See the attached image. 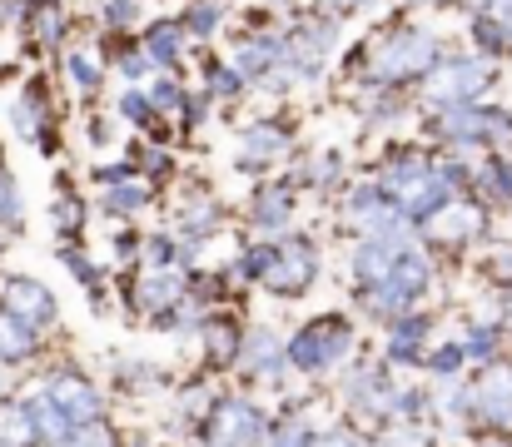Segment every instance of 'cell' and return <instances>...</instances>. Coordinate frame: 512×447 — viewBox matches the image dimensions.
Returning a JSON list of instances; mask_svg holds the SVG:
<instances>
[{
	"label": "cell",
	"instance_id": "d590c367",
	"mask_svg": "<svg viewBox=\"0 0 512 447\" xmlns=\"http://www.w3.org/2000/svg\"><path fill=\"white\" fill-rule=\"evenodd\" d=\"M403 115V100L393 95V90H373L368 100H363V120L368 125H393Z\"/></svg>",
	"mask_w": 512,
	"mask_h": 447
},
{
	"label": "cell",
	"instance_id": "f5cc1de1",
	"mask_svg": "<svg viewBox=\"0 0 512 447\" xmlns=\"http://www.w3.org/2000/svg\"><path fill=\"white\" fill-rule=\"evenodd\" d=\"M468 5H473V10H488V5H493V0H468Z\"/></svg>",
	"mask_w": 512,
	"mask_h": 447
},
{
	"label": "cell",
	"instance_id": "cb8c5ba5",
	"mask_svg": "<svg viewBox=\"0 0 512 447\" xmlns=\"http://www.w3.org/2000/svg\"><path fill=\"white\" fill-rule=\"evenodd\" d=\"M358 308L378 323H393L403 313H413V298L403 294L398 284H373V289H358Z\"/></svg>",
	"mask_w": 512,
	"mask_h": 447
},
{
	"label": "cell",
	"instance_id": "836d02e7",
	"mask_svg": "<svg viewBox=\"0 0 512 447\" xmlns=\"http://www.w3.org/2000/svg\"><path fill=\"white\" fill-rule=\"evenodd\" d=\"M65 75H70V85H75L80 95H95V90H100V80H105V70H100V65H95V55H85V50H70Z\"/></svg>",
	"mask_w": 512,
	"mask_h": 447
},
{
	"label": "cell",
	"instance_id": "ee69618b",
	"mask_svg": "<svg viewBox=\"0 0 512 447\" xmlns=\"http://www.w3.org/2000/svg\"><path fill=\"white\" fill-rule=\"evenodd\" d=\"M115 65H120V75H125V80H140V75L150 70L145 50H120V55H115Z\"/></svg>",
	"mask_w": 512,
	"mask_h": 447
},
{
	"label": "cell",
	"instance_id": "816d5d0a",
	"mask_svg": "<svg viewBox=\"0 0 512 447\" xmlns=\"http://www.w3.org/2000/svg\"><path fill=\"white\" fill-rule=\"evenodd\" d=\"M478 447H512L508 438H488V443H478Z\"/></svg>",
	"mask_w": 512,
	"mask_h": 447
},
{
	"label": "cell",
	"instance_id": "603a6c76",
	"mask_svg": "<svg viewBox=\"0 0 512 447\" xmlns=\"http://www.w3.org/2000/svg\"><path fill=\"white\" fill-rule=\"evenodd\" d=\"M40 353V333L30 328V323H20V318H10L5 308H0V363H30Z\"/></svg>",
	"mask_w": 512,
	"mask_h": 447
},
{
	"label": "cell",
	"instance_id": "52a82bcc",
	"mask_svg": "<svg viewBox=\"0 0 512 447\" xmlns=\"http://www.w3.org/2000/svg\"><path fill=\"white\" fill-rule=\"evenodd\" d=\"M45 393L55 398V408L70 418V428L80 433V428H100L105 423V393H100V383H90L85 373H55L50 383H45Z\"/></svg>",
	"mask_w": 512,
	"mask_h": 447
},
{
	"label": "cell",
	"instance_id": "e0dca14e",
	"mask_svg": "<svg viewBox=\"0 0 512 447\" xmlns=\"http://www.w3.org/2000/svg\"><path fill=\"white\" fill-rule=\"evenodd\" d=\"M393 259H398V249H388L378 239H358L353 254H348V274H353L358 289H373V284H388L393 279Z\"/></svg>",
	"mask_w": 512,
	"mask_h": 447
},
{
	"label": "cell",
	"instance_id": "4fadbf2b",
	"mask_svg": "<svg viewBox=\"0 0 512 447\" xmlns=\"http://www.w3.org/2000/svg\"><path fill=\"white\" fill-rule=\"evenodd\" d=\"M428 313H403L388 323V343H383V368H418L423 363V343H428Z\"/></svg>",
	"mask_w": 512,
	"mask_h": 447
},
{
	"label": "cell",
	"instance_id": "83f0119b",
	"mask_svg": "<svg viewBox=\"0 0 512 447\" xmlns=\"http://www.w3.org/2000/svg\"><path fill=\"white\" fill-rule=\"evenodd\" d=\"M428 378H438V383H458V373L468 368V358H463V348H458V338H448V343H438V348H423V363H418Z\"/></svg>",
	"mask_w": 512,
	"mask_h": 447
},
{
	"label": "cell",
	"instance_id": "7c38bea8",
	"mask_svg": "<svg viewBox=\"0 0 512 447\" xmlns=\"http://www.w3.org/2000/svg\"><path fill=\"white\" fill-rule=\"evenodd\" d=\"M0 298H5V313H10V318H20V323H30L35 333H40V328H50V323H55V313H60V308H55V294H50L40 279H25V274L5 279V294Z\"/></svg>",
	"mask_w": 512,
	"mask_h": 447
},
{
	"label": "cell",
	"instance_id": "7a4b0ae2",
	"mask_svg": "<svg viewBox=\"0 0 512 447\" xmlns=\"http://www.w3.org/2000/svg\"><path fill=\"white\" fill-rule=\"evenodd\" d=\"M353 343H358V333H353L348 313H314L309 323H299L284 338V358L299 378H324V373H339L353 358Z\"/></svg>",
	"mask_w": 512,
	"mask_h": 447
},
{
	"label": "cell",
	"instance_id": "f546056e",
	"mask_svg": "<svg viewBox=\"0 0 512 447\" xmlns=\"http://www.w3.org/2000/svg\"><path fill=\"white\" fill-rule=\"evenodd\" d=\"M473 40H478V55H483L488 65L512 50V30L498 20V15H478V20H473Z\"/></svg>",
	"mask_w": 512,
	"mask_h": 447
},
{
	"label": "cell",
	"instance_id": "7402d4cb",
	"mask_svg": "<svg viewBox=\"0 0 512 447\" xmlns=\"http://www.w3.org/2000/svg\"><path fill=\"white\" fill-rule=\"evenodd\" d=\"M219 219H224L219 199H209V194H189L184 209H179V234H184L189 244H199V239H209V234L219 229Z\"/></svg>",
	"mask_w": 512,
	"mask_h": 447
},
{
	"label": "cell",
	"instance_id": "681fc988",
	"mask_svg": "<svg viewBox=\"0 0 512 447\" xmlns=\"http://www.w3.org/2000/svg\"><path fill=\"white\" fill-rule=\"evenodd\" d=\"M329 5H334V10H339V15H353V10H368V5H373V0H329Z\"/></svg>",
	"mask_w": 512,
	"mask_h": 447
},
{
	"label": "cell",
	"instance_id": "3957f363",
	"mask_svg": "<svg viewBox=\"0 0 512 447\" xmlns=\"http://www.w3.org/2000/svg\"><path fill=\"white\" fill-rule=\"evenodd\" d=\"M493 85V65L483 55H453V60H438L428 75H423V105L438 115V110H458V105H478V95Z\"/></svg>",
	"mask_w": 512,
	"mask_h": 447
},
{
	"label": "cell",
	"instance_id": "2e32d148",
	"mask_svg": "<svg viewBox=\"0 0 512 447\" xmlns=\"http://www.w3.org/2000/svg\"><path fill=\"white\" fill-rule=\"evenodd\" d=\"M503 343H508V328H503V318H473V323L458 333V348H463V358H468V363H478V368H493V363H503Z\"/></svg>",
	"mask_w": 512,
	"mask_h": 447
},
{
	"label": "cell",
	"instance_id": "d4e9b609",
	"mask_svg": "<svg viewBox=\"0 0 512 447\" xmlns=\"http://www.w3.org/2000/svg\"><path fill=\"white\" fill-rule=\"evenodd\" d=\"M473 184L488 204H512V159L508 154H493L483 169H473Z\"/></svg>",
	"mask_w": 512,
	"mask_h": 447
},
{
	"label": "cell",
	"instance_id": "6da1fadb",
	"mask_svg": "<svg viewBox=\"0 0 512 447\" xmlns=\"http://www.w3.org/2000/svg\"><path fill=\"white\" fill-rule=\"evenodd\" d=\"M358 50H363L368 80H373L378 90H393V85H403V80H418V75H428V70L443 60L438 35H433V30H423V25L378 30V35H368Z\"/></svg>",
	"mask_w": 512,
	"mask_h": 447
},
{
	"label": "cell",
	"instance_id": "ba28073f",
	"mask_svg": "<svg viewBox=\"0 0 512 447\" xmlns=\"http://www.w3.org/2000/svg\"><path fill=\"white\" fill-rule=\"evenodd\" d=\"M473 393V423L493 428L498 438L512 433V368L508 363H493L478 373V383H468Z\"/></svg>",
	"mask_w": 512,
	"mask_h": 447
},
{
	"label": "cell",
	"instance_id": "db71d44e",
	"mask_svg": "<svg viewBox=\"0 0 512 447\" xmlns=\"http://www.w3.org/2000/svg\"><path fill=\"white\" fill-rule=\"evenodd\" d=\"M408 5H443V0H408Z\"/></svg>",
	"mask_w": 512,
	"mask_h": 447
},
{
	"label": "cell",
	"instance_id": "c3c4849f",
	"mask_svg": "<svg viewBox=\"0 0 512 447\" xmlns=\"http://www.w3.org/2000/svg\"><path fill=\"white\" fill-rule=\"evenodd\" d=\"M493 279L512 284V249H498V254H493Z\"/></svg>",
	"mask_w": 512,
	"mask_h": 447
},
{
	"label": "cell",
	"instance_id": "d6a6232c",
	"mask_svg": "<svg viewBox=\"0 0 512 447\" xmlns=\"http://www.w3.org/2000/svg\"><path fill=\"white\" fill-rule=\"evenodd\" d=\"M219 20H224V10H219V0H194L189 10H184V35H194V40H209L214 30H219Z\"/></svg>",
	"mask_w": 512,
	"mask_h": 447
},
{
	"label": "cell",
	"instance_id": "484cf974",
	"mask_svg": "<svg viewBox=\"0 0 512 447\" xmlns=\"http://www.w3.org/2000/svg\"><path fill=\"white\" fill-rule=\"evenodd\" d=\"M0 447H40L35 443V423L25 413V398L0 403Z\"/></svg>",
	"mask_w": 512,
	"mask_h": 447
},
{
	"label": "cell",
	"instance_id": "d6986e66",
	"mask_svg": "<svg viewBox=\"0 0 512 447\" xmlns=\"http://www.w3.org/2000/svg\"><path fill=\"white\" fill-rule=\"evenodd\" d=\"M184 40H189V35H184L179 20H150V25H145V40H140L150 70H174L179 55H184Z\"/></svg>",
	"mask_w": 512,
	"mask_h": 447
},
{
	"label": "cell",
	"instance_id": "4316f807",
	"mask_svg": "<svg viewBox=\"0 0 512 447\" xmlns=\"http://www.w3.org/2000/svg\"><path fill=\"white\" fill-rule=\"evenodd\" d=\"M150 204V179H125V184H105V214L130 219Z\"/></svg>",
	"mask_w": 512,
	"mask_h": 447
},
{
	"label": "cell",
	"instance_id": "ffe728a7",
	"mask_svg": "<svg viewBox=\"0 0 512 447\" xmlns=\"http://www.w3.org/2000/svg\"><path fill=\"white\" fill-rule=\"evenodd\" d=\"M25 413H30V423H35V443H40V447H65L70 438H75L70 418L55 408V398H50L45 388L25 398Z\"/></svg>",
	"mask_w": 512,
	"mask_h": 447
},
{
	"label": "cell",
	"instance_id": "bcb514c9",
	"mask_svg": "<svg viewBox=\"0 0 512 447\" xmlns=\"http://www.w3.org/2000/svg\"><path fill=\"white\" fill-rule=\"evenodd\" d=\"M179 115H184V125L194 130V125H204V115H209V95H184V105H179Z\"/></svg>",
	"mask_w": 512,
	"mask_h": 447
},
{
	"label": "cell",
	"instance_id": "b9f144b4",
	"mask_svg": "<svg viewBox=\"0 0 512 447\" xmlns=\"http://www.w3.org/2000/svg\"><path fill=\"white\" fill-rule=\"evenodd\" d=\"M20 219V189H15V179L0 169V224H15Z\"/></svg>",
	"mask_w": 512,
	"mask_h": 447
},
{
	"label": "cell",
	"instance_id": "30bf717a",
	"mask_svg": "<svg viewBox=\"0 0 512 447\" xmlns=\"http://www.w3.org/2000/svg\"><path fill=\"white\" fill-rule=\"evenodd\" d=\"M234 368H244L249 378H259V383H279L284 373H289V358H284V333L279 328H269V323H254V328H244V338H239V363Z\"/></svg>",
	"mask_w": 512,
	"mask_h": 447
},
{
	"label": "cell",
	"instance_id": "f907efd6",
	"mask_svg": "<svg viewBox=\"0 0 512 447\" xmlns=\"http://www.w3.org/2000/svg\"><path fill=\"white\" fill-rule=\"evenodd\" d=\"M503 328H512V298L503 303Z\"/></svg>",
	"mask_w": 512,
	"mask_h": 447
},
{
	"label": "cell",
	"instance_id": "60d3db41",
	"mask_svg": "<svg viewBox=\"0 0 512 447\" xmlns=\"http://www.w3.org/2000/svg\"><path fill=\"white\" fill-rule=\"evenodd\" d=\"M140 20V0H105V25L120 35V30H130Z\"/></svg>",
	"mask_w": 512,
	"mask_h": 447
},
{
	"label": "cell",
	"instance_id": "5b68a950",
	"mask_svg": "<svg viewBox=\"0 0 512 447\" xmlns=\"http://www.w3.org/2000/svg\"><path fill=\"white\" fill-rule=\"evenodd\" d=\"M393 388H398V378L383 363H353V368H343V378H339V398L348 403V413L373 418V423H388Z\"/></svg>",
	"mask_w": 512,
	"mask_h": 447
},
{
	"label": "cell",
	"instance_id": "f1b7e54d",
	"mask_svg": "<svg viewBox=\"0 0 512 447\" xmlns=\"http://www.w3.org/2000/svg\"><path fill=\"white\" fill-rule=\"evenodd\" d=\"M383 204H388V199H383V189H378V184H353V189L343 194V224L363 229V224H368Z\"/></svg>",
	"mask_w": 512,
	"mask_h": 447
},
{
	"label": "cell",
	"instance_id": "f6af8a7d",
	"mask_svg": "<svg viewBox=\"0 0 512 447\" xmlns=\"http://www.w3.org/2000/svg\"><path fill=\"white\" fill-rule=\"evenodd\" d=\"M80 219H85L80 199H55V224L60 229H80Z\"/></svg>",
	"mask_w": 512,
	"mask_h": 447
},
{
	"label": "cell",
	"instance_id": "8fae6325",
	"mask_svg": "<svg viewBox=\"0 0 512 447\" xmlns=\"http://www.w3.org/2000/svg\"><path fill=\"white\" fill-rule=\"evenodd\" d=\"M289 149H294V135H289V125H269V120H259V125H249L244 135H239V145H234V164L239 169H249V174H264L269 164H279V159H289Z\"/></svg>",
	"mask_w": 512,
	"mask_h": 447
},
{
	"label": "cell",
	"instance_id": "9c48e42d",
	"mask_svg": "<svg viewBox=\"0 0 512 447\" xmlns=\"http://www.w3.org/2000/svg\"><path fill=\"white\" fill-rule=\"evenodd\" d=\"M418 234H428V244H443V249H463V244H478L488 234V214L468 199H448L433 219L418 224Z\"/></svg>",
	"mask_w": 512,
	"mask_h": 447
},
{
	"label": "cell",
	"instance_id": "7bdbcfd3",
	"mask_svg": "<svg viewBox=\"0 0 512 447\" xmlns=\"http://www.w3.org/2000/svg\"><path fill=\"white\" fill-rule=\"evenodd\" d=\"M309 447H368L363 443V433H353V428H324V433H314Z\"/></svg>",
	"mask_w": 512,
	"mask_h": 447
},
{
	"label": "cell",
	"instance_id": "7dc6e473",
	"mask_svg": "<svg viewBox=\"0 0 512 447\" xmlns=\"http://www.w3.org/2000/svg\"><path fill=\"white\" fill-rule=\"evenodd\" d=\"M145 174H150V179H165V174H170V154L160 145H150V154H145Z\"/></svg>",
	"mask_w": 512,
	"mask_h": 447
},
{
	"label": "cell",
	"instance_id": "8d00e7d4",
	"mask_svg": "<svg viewBox=\"0 0 512 447\" xmlns=\"http://www.w3.org/2000/svg\"><path fill=\"white\" fill-rule=\"evenodd\" d=\"M309 438H314L309 418H284V423H274V433H269L264 447H309Z\"/></svg>",
	"mask_w": 512,
	"mask_h": 447
},
{
	"label": "cell",
	"instance_id": "9a60e30c",
	"mask_svg": "<svg viewBox=\"0 0 512 447\" xmlns=\"http://www.w3.org/2000/svg\"><path fill=\"white\" fill-rule=\"evenodd\" d=\"M194 338H199V348H204V363H209V368H234V363H239V338H244V328H234L224 313L199 318Z\"/></svg>",
	"mask_w": 512,
	"mask_h": 447
},
{
	"label": "cell",
	"instance_id": "74e56055",
	"mask_svg": "<svg viewBox=\"0 0 512 447\" xmlns=\"http://www.w3.org/2000/svg\"><path fill=\"white\" fill-rule=\"evenodd\" d=\"M120 120H130V125H140V130H150V125H155V110H150V95H145V90H125V95H120Z\"/></svg>",
	"mask_w": 512,
	"mask_h": 447
},
{
	"label": "cell",
	"instance_id": "4dcf8cb0",
	"mask_svg": "<svg viewBox=\"0 0 512 447\" xmlns=\"http://www.w3.org/2000/svg\"><path fill=\"white\" fill-rule=\"evenodd\" d=\"M115 378H120V388H125V393H135V398H145V393H155V388L165 383V373H160V368H150V363H135V358L115 363Z\"/></svg>",
	"mask_w": 512,
	"mask_h": 447
},
{
	"label": "cell",
	"instance_id": "9f6ffc18",
	"mask_svg": "<svg viewBox=\"0 0 512 447\" xmlns=\"http://www.w3.org/2000/svg\"><path fill=\"white\" fill-rule=\"evenodd\" d=\"M45 5H55V0H45Z\"/></svg>",
	"mask_w": 512,
	"mask_h": 447
},
{
	"label": "cell",
	"instance_id": "8992f818",
	"mask_svg": "<svg viewBox=\"0 0 512 447\" xmlns=\"http://www.w3.org/2000/svg\"><path fill=\"white\" fill-rule=\"evenodd\" d=\"M319 279V249L309 244V239H279L274 244V264H269V274H264V289L279 298H299L309 294V284Z\"/></svg>",
	"mask_w": 512,
	"mask_h": 447
},
{
	"label": "cell",
	"instance_id": "e575fe53",
	"mask_svg": "<svg viewBox=\"0 0 512 447\" xmlns=\"http://www.w3.org/2000/svg\"><path fill=\"white\" fill-rule=\"evenodd\" d=\"M204 80H209V100H229V95L244 90V80L229 70V60H209L204 65Z\"/></svg>",
	"mask_w": 512,
	"mask_h": 447
},
{
	"label": "cell",
	"instance_id": "5bb4252c",
	"mask_svg": "<svg viewBox=\"0 0 512 447\" xmlns=\"http://www.w3.org/2000/svg\"><path fill=\"white\" fill-rule=\"evenodd\" d=\"M184 298V279L174 274V269H165V274H155V269H140V279H135V294H130V303L155 323L160 313H170L174 303Z\"/></svg>",
	"mask_w": 512,
	"mask_h": 447
},
{
	"label": "cell",
	"instance_id": "44dd1931",
	"mask_svg": "<svg viewBox=\"0 0 512 447\" xmlns=\"http://www.w3.org/2000/svg\"><path fill=\"white\" fill-rule=\"evenodd\" d=\"M388 284H398L408 298H423L428 294V284H433V259L413 244V249H398V259H393V279Z\"/></svg>",
	"mask_w": 512,
	"mask_h": 447
},
{
	"label": "cell",
	"instance_id": "1f68e13d",
	"mask_svg": "<svg viewBox=\"0 0 512 447\" xmlns=\"http://www.w3.org/2000/svg\"><path fill=\"white\" fill-rule=\"evenodd\" d=\"M174 264H179V244H174L170 234H145V239H140V269L165 274Z\"/></svg>",
	"mask_w": 512,
	"mask_h": 447
},
{
	"label": "cell",
	"instance_id": "277c9868",
	"mask_svg": "<svg viewBox=\"0 0 512 447\" xmlns=\"http://www.w3.org/2000/svg\"><path fill=\"white\" fill-rule=\"evenodd\" d=\"M274 433V418L254 398H219L204 418V447H264Z\"/></svg>",
	"mask_w": 512,
	"mask_h": 447
},
{
	"label": "cell",
	"instance_id": "ac0fdd59",
	"mask_svg": "<svg viewBox=\"0 0 512 447\" xmlns=\"http://www.w3.org/2000/svg\"><path fill=\"white\" fill-rule=\"evenodd\" d=\"M294 219V189L289 184H259L254 189V229L259 234H284Z\"/></svg>",
	"mask_w": 512,
	"mask_h": 447
},
{
	"label": "cell",
	"instance_id": "11a10c76",
	"mask_svg": "<svg viewBox=\"0 0 512 447\" xmlns=\"http://www.w3.org/2000/svg\"><path fill=\"white\" fill-rule=\"evenodd\" d=\"M130 447H155V443H150V438H135V443H130Z\"/></svg>",
	"mask_w": 512,
	"mask_h": 447
},
{
	"label": "cell",
	"instance_id": "f35d334b",
	"mask_svg": "<svg viewBox=\"0 0 512 447\" xmlns=\"http://www.w3.org/2000/svg\"><path fill=\"white\" fill-rule=\"evenodd\" d=\"M60 259H65V269H70V274H75V279H80V284H85L90 294H100L105 274H100V269H95V264H90V259H85L80 249H60Z\"/></svg>",
	"mask_w": 512,
	"mask_h": 447
},
{
	"label": "cell",
	"instance_id": "ab89813d",
	"mask_svg": "<svg viewBox=\"0 0 512 447\" xmlns=\"http://www.w3.org/2000/svg\"><path fill=\"white\" fill-rule=\"evenodd\" d=\"M145 95H150V110H155V115H174V110L184 105V90H179L174 80H155Z\"/></svg>",
	"mask_w": 512,
	"mask_h": 447
}]
</instances>
